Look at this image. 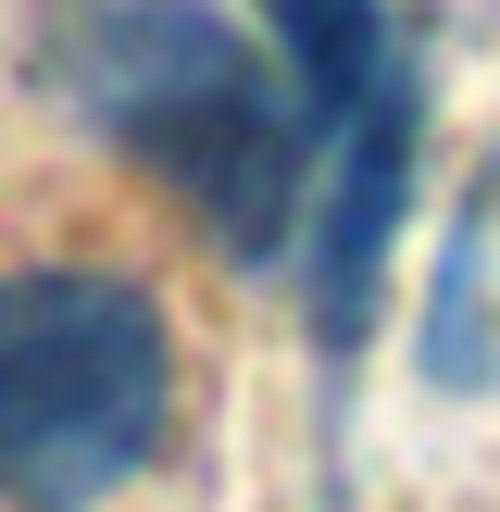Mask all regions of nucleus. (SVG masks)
I'll return each instance as SVG.
<instances>
[{"label": "nucleus", "instance_id": "20e7f679", "mask_svg": "<svg viewBox=\"0 0 500 512\" xmlns=\"http://www.w3.org/2000/svg\"><path fill=\"white\" fill-rule=\"evenodd\" d=\"M263 25H275V63L300 75V100H313L325 125L388 75V13H375V0H263Z\"/></svg>", "mask_w": 500, "mask_h": 512}, {"label": "nucleus", "instance_id": "7ed1b4c3", "mask_svg": "<svg viewBox=\"0 0 500 512\" xmlns=\"http://www.w3.org/2000/svg\"><path fill=\"white\" fill-rule=\"evenodd\" d=\"M413 138H425V88H413V63H388L338 113V175H325V200L300 213L325 350H350L363 313H375V275H388V238H400V188H413Z\"/></svg>", "mask_w": 500, "mask_h": 512}, {"label": "nucleus", "instance_id": "39448f33", "mask_svg": "<svg viewBox=\"0 0 500 512\" xmlns=\"http://www.w3.org/2000/svg\"><path fill=\"white\" fill-rule=\"evenodd\" d=\"M488 363H500V338H488V213H463L450 250H438V300H425V375L438 388H488Z\"/></svg>", "mask_w": 500, "mask_h": 512}, {"label": "nucleus", "instance_id": "f257e3e1", "mask_svg": "<svg viewBox=\"0 0 500 512\" xmlns=\"http://www.w3.org/2000/svg\"><path fill=\"white\" fill-rule=\"evenodd\" d=\"M63 100L125 163L163 175L238 263L288 250V225L313 213V125L325 113L213 0H88L63 38Z\"/></svg>", "mask_w": 500, "mask_h": 512}, {"label": "nucleus", "instance_id": "f03ea898", "mask_svg": "<svg viewBox=\"0 0 500 512\" xmlns=\"http://www.w3.org/2000/svg\"><path fill=\"white\" fill-rule=\"evenodd\" d=\"M175 413V338L138 275L113 263H38L0 275V500L13 512H88L163 450Z\"/></svg>", "mask_w": 500, "mask_h": 512}]
</instances>
